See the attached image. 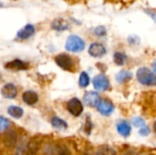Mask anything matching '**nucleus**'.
Listing matches in <instances>:
<instances>
[{
	"mask_svg": "<svg viewBox=\"0 0 156 155\" xmlns=\"http://www.w3.org/2000/svg\"><path fill=\"white\" fill-rule=\"evenodd\" d=\"M137 79L140 83L145 86L156 85V75L148 68H141L136 73Z\"/></svg>",
	"mask_w": 156,
	"mask_h": 155,
	"instance_id": "1",
	"label": "nucleus"
},
{
	"mask_svg": "<svg viewBox=\"0 0 156 155\" xmlns=\"http://www.w3.org/2000/svg\"><path fill=\"white\" fill-rule=\"evenodd\" d=\"M84 48L85 43L83 39L76 35L69 36L65 44V48L70 52H80L84 49Z\"/></svg>",
	"mask_w": 156,
	"mask_h": 155,
	"instance_id": "2",
	"label": "nucleus"
},
{
	"mask_svg": "<svg viewBox=\"0 0 156 155\" xmlns=\"http://www.w3.org/2000/svg\"><path fill=\"white\" fill-rule=\"evenodd\" d=\"M67 109L71 115H73L75 117H79L83 111V105L79 99L72 98L71 100H69L68 101Z\"/></svg>",
	"mask_w": 156,
	"mask_h": 155,
	"instance_id": "3",
	"label": "nucleus"
},
{
	"mask_svg": "<svg viewBox=\"0 0 156 155\" xmlns=\"http://www.w3.org/2000/svg\"><path fill=\"white\" fill-rule=\"evenodd\" d=\"M55 61L57 65L64 70H71L73 67L72 58L67 54H59L55 58Z\"/></svg>",
	"mask_w": 156,
	"mask_h": 155,
	"instance_id": "4",
	"label": "nucleus"
},
{
	"mask_svg": "<svg viewBox=\"0 0 156 155\" xmlns=\"http://www.w3.org/2000/svg\"><path fill=\"white\" fill-rule=\"evenodd\" d=\"M93 86L94 88L98 90V91H104L107 90L110 87V82L109 79H107V77H105L104 75H98L96 76L93 80H92Z\"/></svg>",
	"mask_w": 156,
	"mask_h": 155,
	"instance_id": "5",
	"label": "nucleus"
},
{
	"mask_svg": "<svg viewBox=\"0 0 156 155\" xmlns=\"http://www.w3.org/2000/svg\"><path fill=\"white\" fill-rule=\"evenodd\" d=\"M98 111L103 115V116H109L112 113L114 107L112 101H110L109 100H100L98 106Z\"/></svg>",
	"mask_w": 156,
	"mask_h": 155,
	"instance_id": "6",
	"label": "nucleus"
},
{
	"mask_svg": "<svg viewBox=\"0 0 156 155\" xmlns=\"http://www.w3.org/2000/svg\"><path fill=\"white\" fill-rule=\"evenodd\" d=\"M1 94L4 98L5 99H15L17 95V90L16 87L12 84V83H7L5 85H4L1 89Z\"/></svg>",
	"mask_w": 156,
	"mask_h": 155,
	"instance_id": "7",
	"label": "nucleus"
},
{
	"mask_svg": "<svg viewBox=\"0 0 156 155\" xmlns=\"http://www.w3.org/2000/svg\"><path fill=\"white\" fill-rule=\"evenodd\" d=\"M84 103L90 107H96L100 102V96L95 91H88L83 97Z\"/></svg>",
	"mask_w": 156,
	"mask_h": 155,
	"instance_id": "8",
	"label": "nucleus"
},
{
	"mask_svg": "<svg viewBox=\"0 0 156 155\" xmlns=\"http://www.w3.org/2000/svg\"><path fill=\"white\" fill-rule=\"evenodd\" d=\"M89 53L94 58H101L106 54V48L100 43H92L89 48Z\"/></svg>",
	"mask_w": 156,
	"mask_h": 155,
	"instance_id": "9",
	"label": "nucleus"
},
{
	"mask_svg": "<svg viewBox=\"0 0 156 155\" xmlns=\"http://www.w3.org/2000/svg\"><path fill=\"white\" fill-rule=\"evenodd\" d=\"M5 68L10 70H23L28 68V64L21 59H14L7 62L5 65Z\"/></svg>",
	"mask_w": 156,
	"mask_h": 155,
	"instance_id": "10",
	"label": "nucleus"
},
{
	"mask_svg": "<svg viewBox=\"0 0 156 155\" xmlns=\"http://www.w3.org/2000/svg\"><path fill=\"white\" fill-rule=\"evenodd\" d=\"M34 33H35V27L32 25L27 24L24 27H22L20 30H18L16 37L19 39H27L30 37H32Z\"/></svg>",
	"mask_w": 156,
	"mask_h": 155,
	"instance_id": "11",
	"label": "nucleus"
},
{
	"mask_svg": "<svg viewBox=\"0 0 156 155\" xmlns=\"http://www.w3.org/2000/svg\"><path fill=\"white\" fill-rule=\"evenodd\" d=\"M22 100L27 105L32 106V105H35L38 101V96L33 90H27L23 93Z\"/></svg>",
	"mask_w": 156,
	"mask_h": 155,
	"instance_id": "12",
	"label": "nucleus"
},
{
	"mask_svg": "<svg viewBox=\"0 0 156 155\" xmlns=\"http://www.w3.org/2000/svg\"><path fill=\"white\" fill-rule=\"evenodd\" d=\"M117 131L119 134H121L122 137H128L131 133L132 128L128 122L122 120L119 121V122L117 123Z\"/></svg>",
	"mask_w": 156,
	"mask_h": 155,
	"instance_id": "13",
	"label": "nucleus"
},
{
	"mask_svg": "<svg viewBox=\"0 0 156 155\" xmlns=\"http://www.w3.org/2000/svg\"><path fill=\"white\" fill-rule=\"evenodd\" d=\"M17 142V135L15 131H9L5 133L4 138V143L8 148H13Z\"/></svg>",
	"mask_w": 156,
	"mask_h": 155,
	"instance_id": "14",
	"label": "nucleus"
},
{
	"mask_svg": "<svg viewBox=\"0 0 156 155\" xmlns=\"http://www.w3.org/2000/svg\"><path fill=\"white\" fill-rule=\"evenodd\" d=\"M51 27L57 31H65L69 28V24L62 18H58L52 22Z\"/></svg>",
	"mask_w": 156,
	"mask_h": 155,
	"instance_id": "15",
	"label": "nucleus"
},
{
	"mask_svg": "<svg viewBox=\"0 0 156 155\" xmlns=\"http://www.w3.org/2000/svg\"><path fill=\"white\" fill-rule=\"evenodd\" d=\"M38 149H39V143L36 138H33L27 143L26 155H37Z\"/></svg>",
	"mask_w": 156,
	"mask_h": 155,
	"instance_id": "16",
	"label": "nucleus"
},
{
	"mask_svg": "<svg viewBox=\"0 0 156 155\" xmlns=\"http://www.w3.org/2000/svg\"><path fill=\"white\" fill-rule=\"evenodd\" d=\"M7 113L13 117L14 119H20L22 118L23 114H24V111L22 108L18 107V106H9L8 109H7Z\"/></svg>",
	"mask_w": 156,
	"mask_h": 155,
	"instance_id": "17",
	"label": "nucleus"
},
{
	"mask_svg": "<svg viewBox=\"0 0 156 155\" xmlns=\"http://www.w3.org/2000/svg\"><path fill=\"white\" fill-rule=\"evenodd\" d=\"M133 78V73L127 70H121L116 75V80L119 83H124Z\"/></svg>",
	"mask_w": 156,
	"mask_h": 155,
	"instance_id": "18",
	"label": "nucleus"
},
{
	"mask_svg": "<svg viewBox=\"0 0 156 155\" xmlns=\"http://www.w3.org/2000/svg\"><path fill=\"white\" fill-rule=\"evenodd\" d=\"M51 125L58 129V130H66L68 128V124L65 121H63L62 119L55 116V117H52L51 119Z\"/></svg>",
	"mask_w": 156,
	"mask_h": 155,
	"instance_id": "19",
	"label": "nucleus"
},
{
	"mask_svg": "<svg viewBox=\"0 0 156 155\" xmlns=\"http://www.w3.org/2000/svg\"><path fill=\"white\" fill-rule=\"evenodd\" d=\"M113 60L117 65L122 66L127 62L128 58H127V56L125 54H123L122 52H115L114 55H113Z\"/></svg>",
	"mask_w": 156,
	"mask_h": 155,
	"instance_id": "20",
	"label": "nucleus"
},
{
	"mask_svg": "<svg viewBox=\"0 0 156 155\" xmlns=\"http://www.w3.org/2000/svg\"><path fill=\"white\" fill-rule=\"evenodd\" d=\"M95 155H116V151L108 145H104L99 148Z\"/></svg>",
	"mask_w": 156,
	"mask_h": 155,
	"instance_id": "21",
	"label": "nucleus"
},
{
	"mask_svg": "<svg viewBox=\"0 0 156 155\" xmlns=\"http://www.w3.org/2000/svg\"><path fill=\"white\" fill-rule=\"evenodd\" d=\"M79 84L81 88H86L90 84V77L87 72H81L79 79Z\"/></svg>",
	"mask_w": 156,
	"mask_h": 155,
	"instance_id": "22",
	"label": "nucleus"
},
{
	"mask_svg": "<svg viewBox=\"0 0 156 155\" xmlns=\"http://www.w3.org/2000/svg\"><path fill=\"white\" fill-rule=\"evenodd\" d=\"M10 126V122L4 116H0V132L6 131Z\"/></svg>",
	"mask_w": 156,
	"mask_h": 155,
	"instance_id": "23",
	"label": "nucleus"
},
{
	"mask_svg": "<svg viewBox=\"0 0 156 155\" xmlns=\"http://www.w3.org/2000/svg\"><path fill=\"white\" fill-rule=\"evenodd\" d=\"M133 124L135 127H138V128H142V127H144V126L146 125L145 121H144V119L140 118V117H135V118H133Z\"/></svg>",
	"mask_w": 156,
	"mask_h": 155,
	"instance_id": "24",
	"label": "nucleus"
},
{
	"mask_svg": "<svg viewBox=\"0 0 156 155\" xmlns=\"http://www.w3.org/2000/svg\"><path fill=\"white\" fill-rule=\"evenodd\" d=\"M94 33H95V35L98 36V37H104V36H106L107 31H106V28H105L103 26H99L95 27Z\"/></svg>",
	"mask_w": 156,
	"mask_h": 155,
	"instance_id": "25",
	"label": "nucleus"
},
{
	"mask_svg": "<svg viewBox=\"0 0 156 155\" xmlns=\"http://www.w3.org/2000/svg\"><path fill=\"white\" fill-rule=\"evenodd\" d=\"M91 129H92V123H91L90 118V117H87L86 122H85V126H84V131H85V132L88 135H90V132H91Z\"/></svg>",
	"mask_w": 156,
	"mask_h": 155,
	"instance_id": "26",
	"label": "nucleus"
},
{
	"mask_svg": "<svg viewBox=\"0 0 156 155\" xmlns=\"http://www.w3.org/2000/svg\"><path fill=\"white\" fill-rule=\"evenodd\" d=\"M128 42H129L130 45L137 46V45L140 44V37L138 36H133H133H129L128 37Z\"/></svg>",
	"mask_w": 156,
	"mask_h": 155,
	"instance_id": "27",
	"label": "nucleus"
},
{
	"mask_svg": "<svg viewBox=\"0 0 156 155\" xmlns=\"http://www.w3.org/2000/svg\"><path fill=\"white\" fill-rule=\"evenodd\" d=\"M149 133H150V129H149V127H147L146 125L144 126V127H142V128L140 129V131H139V134L142 135V136H147Z\"/></svg>",
	"mask_w": 156,
	"mask_h": 155,
	"instance_id": "28",
	"label": "nucleus"
},
{
	"mask_svg": "<svg viewBox=\"0 0 156 155\" xmlns=\"http://www.w3.org/2000/svg\"><path fill=\"white\" fill-rule=\"evenodd\" d=\"M58 155H70V152L66 146H61L58 150Z\"/></svg>",
	"mask_w": 156,
	"mask_h": 155,
	"instance_id": "29",
	"label": "nucleus"
},
{
	"mask_svg": "<svg viewBox=\"0 0 156 155\" xmlns=\"http://www.w3.org/2000/svg\"><path fill=\"white\" fill-rule=\"evenodd\" d=\"M24 144L21 143L18 145V147L16 148V153H15V155H23V153H24Z\"/></svg>",
	"mask_w": 156,
	"mask_h": 155,
	"instance_id": "30",
	"label": "nucleus"
},
{
	"mask_svg": "<svg viewBox=\"0 0 156 155\" xmlns=\"http://www.w3.org/2000/svg\"><path fill=\"white\" fill-rule=\"evenodd\" d=\"M145 13L154 21L156 23V13L154 11H151V10H145Z\"/></svg>",
	"mask_w": 156,
	"mask_h": 155,
	"instance_id": "31",
	"label": "nucleus"
},
{
	"mask_svg": "<svg viewBox=\"0 0 156 155\" xmlns=\"http://www.w3.org/2000/svg\"><path fill=\"white\" fill-rule=\"evenodd\" d=\"M152 66H153V69L154 70V72L156 73V59L153 62V65H152Z\"/></svg>",
	"mask_w": 156,
	"mask_h": 155,
	"instance_id": "32",
	"label": "nucleus"
},
{
	"mask_svg": "<svg viewBox=\"0 0 156 155\" xmlns=\"http://www.w3.org/2000/svg\"><path fill=\"white\" fill-rule=\"evenodd\" d=\"M154 132H155V134H156V122L154 123Z\"/></svg>",
	"mask_w": 156,
	"mask_h": 155,
	"instance_id": "33",
	"label": "nucleus"
},
{
	"mask_svg": "<svg viewBox=\"0 0 156 155\" xmlns=\"http://www.w3.org/2000/svg\"><path fill=\"white\" fill-rule=\"evenodd\" d=\"M124 155H133V153L130 152V153H125V154H124Z\"/></svg>",
	"mask_w": 156,
	"mask_h": 155,
	"instance_id": "34",
	"label": "nucleus"
},
{
	"mask_svg": "<svg viewBox=\"0 0 156 155\" xmlns=\"http://www.w3.org/2000/svg\"><path fill=\"white\" fill-rule=\"evenodd\" d=\"M0 6H3V4L2 3H0Z\"/></svg>",
	"mask_w": 156,
	"mask_h": 155,
	"instance_id": "35",
	"label": "nucleus"
},
{
	"mask_svg": "<svg viewBox=\"0 0 156 155\" xmlns=\"http://www.w3.org/2000/svg\"><path fill=\"white\" fill-rule=\"evenodd\" d=\"M82 155H89V154H87V153H84V154H82Z\"/></svg>",
	"mask_w": 156,
	"mask_h": 155,
	"instance_id": "36",
	"label": "nucleus"
},
{
	"mask_svg": "<svg viewBox=\"0 0 156 155\" xmlns=\"http://www.w3.org/2000/svg\"><path fill=\"white\" fill-rule=\"evenodd\" d=\"M0 79H1V76H0Z\"/></svg>",
	"mask_w": 156,
	"mask_h": 155,
	"instance_id": "37",
	"label": "nucleus"
}]
</instances>
